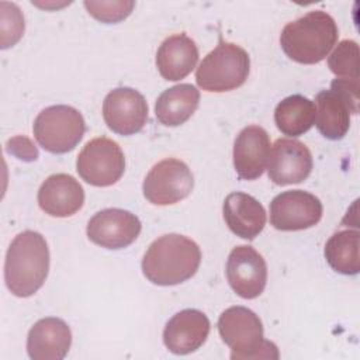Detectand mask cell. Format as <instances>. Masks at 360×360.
Returning <instances> with one entry per match:
<instances>
[{
  "mask_svg": "<svg viewBox=\"0 0 360 360\" xmlns=\"http://www.w3.org/2000/svg\"><path fill=\"white\" fill-rule=\"evenodd\" d=\"M201 263L200 246L180 233L155 239L142 259V273L156 285H176L191 278Z\"/></svg>",
  "mask_w": 360,
  "mask_h": 360,
  "instance_id": "6da1fadb",
  "label": "cell"
},
{
  "mask_svg": "<svg viewBox=\"0 0 360 360\" xmlns=\"http://www.w3.org/2000/svg\"><path fill=\"white\" fill-rule=\"evenodd\" d=\"M49 271V248L35 231L20 232L10 243L4 260V281L8 291L20 298L35 294Z\"/></svg>",
  "mask_w": 360,
  "mask_h": 360,
  "instance_id": "7a4b0ae2",
  "label": "cell"
},
{
  "mask_svg": "<svg viewBox=\"0 0 360 360\" xmlns=\"http://www.w3.org/2000/svg\"><path fill=\"white\" fill-rule=\"evenodd\" d=\"M338 37L339 30L333 17L326 11L312 10L283 28L280 45L291 60L314 65L329 55Z\"/></svg>",
  "mask_w": 360,
  "mask_h": 360,
  "instance_id": "3957f363",
  "label": "cell"
},
{
  "mask_svg": "<svg viewBox=\"0 0 360 360\" xmlns=\"http://www.w3.org/2000/svg\"><path fill=\"white\" fill-rule=\"evenodd\" d=\"M218 332L232 360L278 359L277 346L263 338L260 318L246 307H229L218 318Z\"/></svg>",
  "mask_w": 360,
  "mask_h": 360,
  "instance_id": "277c9868",
  "label": "cell"
},
{
  "mask_svg": "<svg viewBox=\"0 0 360 360\" xmlns=\"http://www.w3.org/2000/svg\"><path fill=\"white\" fill-rule=\"evenodd\" d=\"M249 72V53L233 42L219 41L198 65L195 82L200 89L208 93H225L240 87Z\"/></svg>",
  "mask_w": 360,
  "mask_h": 360,
  "instance_id": "5b68a950",
  "label": "cell"
},
{
  "mask_svg": "<svg viewBox=\"0 0 360 360\" xmlns=\"http://www.w3.org/2000/svg\"><path fill=\"white\" fill-rule=\"evenodd\" d=\"M315 125L328 139H342L350 127V114L359 112V80L336 77L329 90L315 97Z\"/></svg>",
  "mask_w": 360,
  "mask_h": 360,
  "instance_id": "8992f818",
  "label": "cell"
},
{
  "mask_svg": "<svg viewBox=\"0 0 360 360\" xmlns=\"http://www.w3.org/2000/svg\"><path fill=\"white\" fill-rule=\"evenodd\" d=\"M39 146L51 153H66L82 141L86 122L79 110L58 104L44 108L32 125Z\"/></svg>",
  "mask_w": 360,
  "mask_h": 360,
  "instance_id": "52a82bcc",
  "label": "cell"
},
{
  "mask_svg": "<svg viewBox=\"0 0 360 360\" xmlns=\"http://www.w3.org/2000/svg\"><path fill=\"white\" fill-rule=\"evenodd\" d=\"M76 170L91 186H112L124 174V152L115 141L107 136L93 138L80 150L76 160Z\"/></svg>",
  "mask_w": 360,
  "mask_h": 360,
  "instance_id": "ba28073f",
  "label": "cell"
},
{
  "mask_svg": "<svg viewBox=\"0 0 360 360\" xmlns=\"http://www.w3.org/2000/svg\"><path fill=\"white\" fill-rule=\"evenodd\" d=\"M193 187L194 177L190 167L180 159L167 158L149 170L142 191L153 205H172L188 197Z\"/></svg>",
  "mask_w": 360,
  "mask_h": 360,
  "instance_id": "9c48e42d",
  "label": "cell"
},
{
  "mask_svg": "<svg viewBox=\"0 0 360 360\" xmlns=\"http://www.w3.org/2000/svg\"><path fill=\"white\" fill-rule=\"evenodd\" d=\"M323 214L322 202L304 190L277 194L270 202V224L278 231H302L315 226Z\"/></svg>",
  "mask_w": 360,
  "mask_h": 360,
  "instance_id": "30bf717a",
  "label": "cell"
},
{
  "mask_svg": "<svg viewBox=\"0 0 360 360\" xmlns=\"http://www.w3.org/2000/svg\"><path fill=\"white\" fill-rule=\"evenodd\" d=\"M142 224L139 218L121 208H105L96 212L87 222V238L105 249H124L139 236Z\"/></svg>",
  "mask_w": 360,
  "mask_h": 360,
  "instance_id": "8fae6325",
  "label": "cell"
},
{
  "mask_svg": "<svg viewBox=\"0 0 360 360\" xmlns=\"http://www.w3.org/2000/svg\"><path fill=\"white\" fill-rule=\"evenodd\" d=\"M103 118L112 132L134 135L142 131L148 121V103L138 90L117 87L103 101Z\"/></svg>",
  "mask_w": 360,
  "mask_h": 360,
  "instance_id": "7c38bea8",
  "label": "cell"
},
{
  "mask_svg": "<svg viewBox=\"0 0 360 360\" xmlns=\"http://www.w3.org/2000/svg\"><path fill=\"white\" fill-rule=\"evenodd\" d=\"M225 273L231 288L245 300L257 298L267 283L266 260L249 245H239L231 250Z\"/></svg>",
  "mask_w": 360,
  "mask_h": 360,
  "instance_id": "4fadbf2b",
  "label": "cell"
},
{
  "mask_svg": "<svg viewBox=\"0 0 360 360\" xmlns=\"http://www.w3.org/2000/svg\"><path fill=\"white\" fill-rule=\"evenodd\" d=\"M312 165V155L305 143L292 138H280L269 152L267 174L277 186L297 184L311 174Z\"/></svg>",
  "mask_w": 360,
  "mask_h": 360,
  "instance_id": "5bb4252c",
  "label": "cell"
},
{
  "mask_svg": "<svg viewBox=\"0 0 360 360\" xmlns=\"http://www.w3.org/2000/svg\"><path fill=\"white\" fill-rule=\"evenodd\" d=\"M210 328V319L202 311L187 308L167 321L163 329V343L174 354H188L205 343Z\"/></svg>",
  "mask_w": 360,
  "mask_h": 360,
  "instance_id": "9a60e30c",
  "label": "cell"
},
{
  "mask_svg": "<svg viewBox=\"0 0 360 360\" xmlns=\"http://www.w3.org/2000/svg\"><path fill=\"white\" fill-rule=\"evenodd\" d=\"M270 138L260 125L245 127L233 142V167L243 180L259 179L267 165Z\"/></svg>",
  "mask_w": 360,
  "mask_h": 360,
  "instance_id": "2e32d148",
  "label": "cell"
},
{
  "mask_svg": "<svg viewBox=\"0 0 360 360\" xmlns=\"http://www.w3.org/2000/svg\"><path fill=\"white\" fill-rule=\"evenodd\" d=\"M39 208L56 218H66L76 214L84 204V190L70 174L56 173L44 180L38 190Z\"/></svg>",
  "mask_w": 360,
  "mask_h": 360,
  "instance_id": "e0dca14e",
  "label": "cell"
},
{
  "mask_svg": "<svg viewBox=\"0 0 360 360\" xmlns=\"http://www.w3.org/2000/svg\"><path fill=\"white\" fill-rule=\"evenodd\" d=\"M72 345L68 323L55 316L35 322L27 336V353L32 360H62Z\"/></svg>",
  "mask_w": 360,
  "mask_h": 360,
  "instance_id": "ac0fdd59",
  "label": "cell"
},
{
  "mask_svg": "<svg viewBox=\"0 0 360 360\" xmlns=\"http://www.w3.org/2000/svg\"><path fill=\"white\" fill-rule=\"evenodd\" d=\"M224 219L236 236L255 239L266 225L264 207L250 194L235 191L226 195L222 205Z\"/></svg>",
  "mask_w": 360,
  "mask_h": 360,
  "instance_id": "d6986e66",
  "label": "cell"
},
{
  "mask_svg": "<svg viewBox=\"0 0 360 360\" xmlns=\"http://www.w3.org/2000/svg\"><path fill=\"white\" fill-rule=\"evenodd\" d=\"M198 62V48L184 32L167 37L156 52V68L165 80L177 82L191 73Z\"/></svg>",
  "mask_w": 360,
  "mask_h": 360,
  "instance_id": "ffe728a7",
  "label": "cell"
},
{
  "mask_svg": "<svg viewBox=\"0 0 360 360\" xmlns=\"http://www.w3.org/2000/svg\"><path fill=\"white\" fill-rule=\"evenodd\" d=\"M200 104V91L188 83H180L166 89L156 100L155 115L165 127L184 124Z\"/></svg>",
  "mask_w": 360,
  "mask_h": 360,
  "instance_id": "44dd1931",
  "label": "cell"
},
{
  "mask_svg": "<svg viewBox=\"0 0 360 360\" xmlns=\"http://www.w3.org/2000/svg\"><path fill=\"white\" fill-rule=\"evenodd\" d=\"M315 103L301 94L283 98L274 110V122L278 131L287 136H300L315 124Z\"/></svg>",
  "mask_w": 360,
  "mask_h": 360,
  "instance_id": "7402d4cb",
  "label": "cell"
},
{
  "mask_svg": "<svg viewBox=\"0 0 360 360\" xmlns=\"http://www.w3.org/2000/svg\"><path fill=\"white\" fill-rule=\"evenodd\" d=\"M359 231H339L333 233L323 249L328 264L338 273L354 276L360 270L359 257Z\"/></svg>",
  "mask_w": 360,
  "mask_h": 360,
  "instance_id": "603a6c76",
  "label": "cell"
},
{
  "mask_svg": "<svg viewBox=\"0 0 360 360\" xmlns=\"http://www.w3.org/2000/svg\"><path fill=\"white\" fill-rule=\"evenodd\" d=\"M328 66L339 79L359 80V45L353 39H343L328 58Z\"/></svg>",
  "mask_w": 360,
  "mask_h": 360,
  "instance_id": "cb8c5ba5",
  "label": "cell"
},
{
  "mask_svg": "<svg viewBox=\"0 0 360 360\" xmlns=\"http://www.w3.org/2000/svg\"><path fill=\"white\" fill-rule=\"evenodd\" d=\"M84 7L87 8L89 14L93 15L96 20L104 24H115L125 20L132 8L135 7L134 1L127 0H112V1H84Z\"/></svg>",
  "mask_w": 360,
  "mask_h": 360,
  "instance_id": "d4e9b609",
  "label": "cell"
},
{
  "mask_svg": "<svg viewBox=\"0 0 360 360\" xmlns=\"http://www.w3.org/2000/svg\"><path fill=\"white\" fill-rule=\"evenodd\" d=\"M22 146L27 148H21V145H17V142L14 139H10L7 142V152L18 156V159H24V160H35L38 158V150L34 145H31V141L25 138V142Z\"/></svg>",
  "mask_w": 360,
  "mask_h": 360,
  "instance_id": "484cf974",
  "label": "cell"
}]
</instances>
